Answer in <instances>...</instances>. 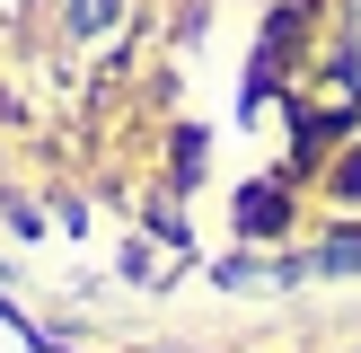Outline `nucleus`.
<instances>
[{
	"mask_svg": "<svg viewBox=\"0 0 361 353\" xmlns=\"http://www.w3.org/2000/svg\"><path fill=\"white\" fill-rule=\"evenodd\" d=\"M238 212H247V229H274V221H282V194H274V186H264V194H247V203H238Z\"/></svg>",
	"mask_w": 361,
	"mask_h": 353,
	"instance_id": "obj_1",
	"label": "nucleus"
}]
</instances>
